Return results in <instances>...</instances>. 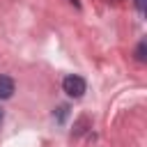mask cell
Listing matches in <instances>:
<instances>
[{
	"instance_id": "obj_5",
	"label": "cell",
	"mask_w": 147,
	"mask_h": 147,
	"mask_svg": "<svg viewBox=\"0 0 147 147\" xmlns=\"http://www.w3.org/2000/svg\"><path fill=\"white\" fill-rule=\"evenodd\" d=\"M0 124H2V108H0Z\"/></svg>"
},
{
	"instance_id": "obj_3",
	"label": "cell",
	"mask_w": 147,
	"mask_h": 147,
	"mask_svg": "<svg viewBox=\"0 0 147 147\" xmlns=\"http://www.w3.org/2000/svg\"><path fill=\"white\" fill-rule=\"evenodd\" d=\"M138 60H145V41L138 46Z\"/></svg>"
},
{
	"instance_id": "obj_2",
	"label": "cell",
	"mask_w": 147,
	"mask_h": 147,
	"mask_svg": "<svg viewBox=\"0 0 147 147\" xmlns=\"http://www.w3.org/2000/svg\"><path fill=\"white\" fill-rule=\"evenodd\" d=\"M14 94V80L9 76H0V99H9Z\"/></svg>"
},
{
	"instance_id": "obj_1",
	"label": "cell",
	"mask_w": 147,
	"mask_h": 147,
	"mask_svg": "<svg viewBox=\"0 0 147 147\" xmlns=\"http://www.w3.org/2000/svg\"><path fill=\"white\" fill-rule=\"evenodd\" d=\"M85 78H80V76H76V74H71V76H67L64 80H62V90L67 92V96H71V99H80L83 94H85Z\"/></svg>"
},
{
	"instance_id": "obj_6",
	"label": "cell",
	"mask_w": 147,
	"mask_h": 147,
	"mask_svg": "<svg viewBox=\"0 0 147 147\" xmlns=\"http://www.w3.org/2000/svg\"><path fill=\"white\" fill-rule=\"evenodd\" d=\"M71 2H74V5H78V0H71Z\"/></svg>"
},
{
	"instance_id": "obj_4",
	"label": "cell",
	"mask_w": 147,
	"mask_h": 147,
	"mask_svg": "<svg viewBox=\"0 0 147 147\" xmlns=\"http://www.w3.org/2000/svg\"><path fill=\"white\" fill-rule=\"evenodd\" d=\"M136 7H138V11L142 14V11H145V0H136Z\"/></svg>"
}]
</instances>
